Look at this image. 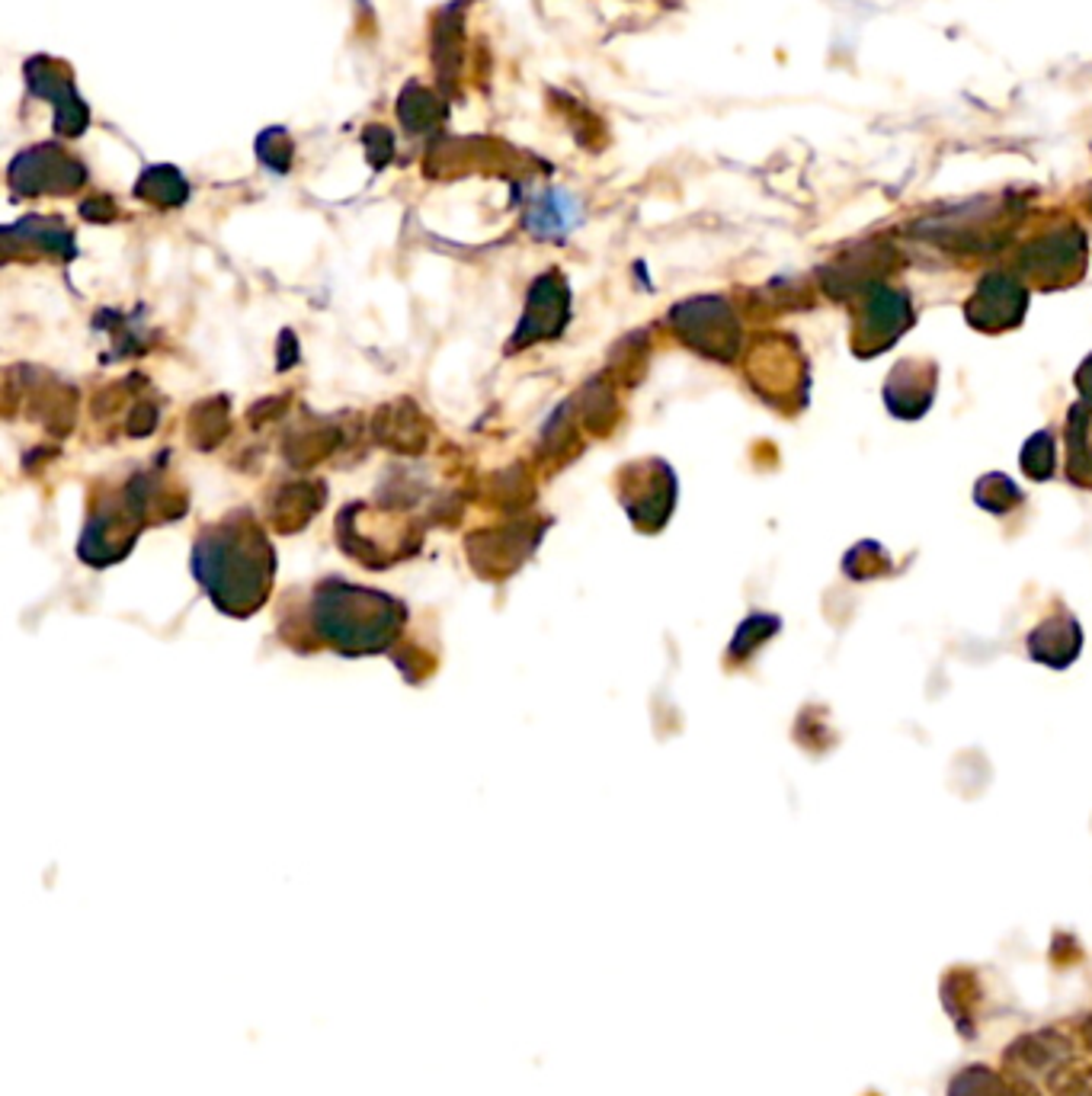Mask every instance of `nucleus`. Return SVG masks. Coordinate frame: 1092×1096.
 <instances>
[{"label":"nucleus","mask_w":1092,"mask_h":1096,"mask_svg":"<svg viewBox=\"0 0 1092 1096\" xmlns=\"http://www.w3.org/2000/svg\"><path fill=\"white\" fill-rule=\"evenodd\" d=\"M141 186H158V199H164V202H180L183 196H186V183H183V177L177 174V170H170V167H158V170H148V174H144V180H141Z\"/></svg>","instance_id":"1"}]
</instances>
